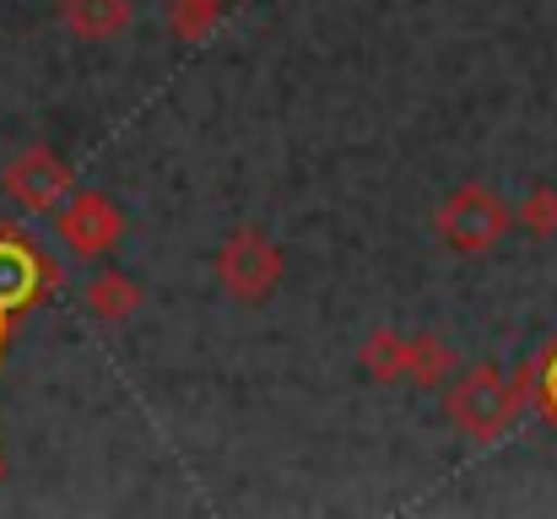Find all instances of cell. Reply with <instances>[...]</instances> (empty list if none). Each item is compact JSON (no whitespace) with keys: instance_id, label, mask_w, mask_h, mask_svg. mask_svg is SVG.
<instances>
[{"instance_id":"6da1fadb","label":"cell","mask_w":557,"mask_h":519,"mask_svg":"<svg viewBox=\"0 0 557 519\" xmlns=\"http://www.w3.org/2000/svg\"><path fill=\"white\" fill-rule=\"evenodd\" d=\"M444 233H449V244H460V249H482V244H493L498 233H504V206L487 195V189H460L455 200H449V211H444Z\"/></svg>"},{"instance_id":"7a4b0ae2","label":"cell","mask_w":557,"mask_h":519,"mask_svg":"<svg viewBox=\"0 0 557 519\" xmlns=\"http://www.w3.org/2000/svg\"><path fill=\"white\" fill-rule=\"evenodd\" d=\"M449 411H455V422H466L476 438H493V433L504 428V417H509V390H504L498 373H471V379L455 390Z\"/></svg>"},{"instance_id":"3957f363","label":"cell","mask_w":557,"mask_h":519,"mask_svg":"<svg viewBox=\"0 0 557 519\" xmlns=\"http://www.w3.org/2000/svg\"><path fill=\"white\" fill-rule=\"evenodd\" d=\"M5 189H11L27 211H49V206L71 189V173L60 169L49 152H27V158H16V163L5 169Z\"/></svg>"},{"instance_id":"277c9868","label":"cell","mask_w":557,"mask_h":519,"mask_svg":"<svg viewBox=\"0 0 557 519\" xmlns=\"http://www.w3.org/2000/svg\"><path fill=\"white\" fill-rule=\"evenodd\" d=\"M222 276H227V287H233L238 298H260V293L276 282V255H271L255 233H238V238L227 244V255H222Z\"/></svg>"},{"instance_id":"5b68a950","label":"cell","mask_w":557,"mask_h":519,"mask_svg":"<svg viewBox=\"0 0 557 519\" xmlns=\"http://www.w3.org/2000/svg\"><path fill=\"white\" fill-rule=\"evenodd\" d=\"M114 233H120V217H114L98 195H76V200L60 211V238H65L71 249H82V255L114 244Z\"/></svg>"},{"instance_id":"8992f818","label":"cell","mask_w":557,"mask_h":519,"mask_svg":"<svg viewBox=\"0 0 557 519\" xmlns=\"http://www.w3.org/2000/svg\"><path fill=\"white\" fill-rule=\"evenodd\" d=\"M65 22L82 38H109L131 22V5L125 0H65Z\"/></svg>"},{"instance_id":"52a82bcc","label":"cell","mask_w":557,"mask_h":519,"mask_svg":"<svg viewBox=\"0 0 557 519\" xmlns=\"http://www.w3.org/2000/svg\"><path fill=\"white\" fill-rule=\"evenodd\" d=\"M131 298H136V293H131L125 276H98V287H92V309H98V314H125Z\"/></svg>"},{"instance_id":"ba28073f","label":"cell","mask_w":557,"mask_h":519,"mask_svg":"<svg viewBox=\"0 0 557 519\" xmlns=\"http://www.w3.org/2000/svg\"><path fill=\"white\" fill-rule=\"evenodd\" d=\"M525 222H531L536 233L557 227V195H553V189H536V195H531V206H525Z\"/></svg>"},{"instance_id":"9c48e42d","label":"cell","mask_w":557,"mask_h":519,"mask_svg":"<svg viewBox=\"0 0 557 519\" xmlns=\"http://www.w3.org/2000/svg\"><path fill=\"white\" fill-rule=\"evenodd\" d=\"M553 400H557V368H553Z\"/></svg>"}]
</instances>
